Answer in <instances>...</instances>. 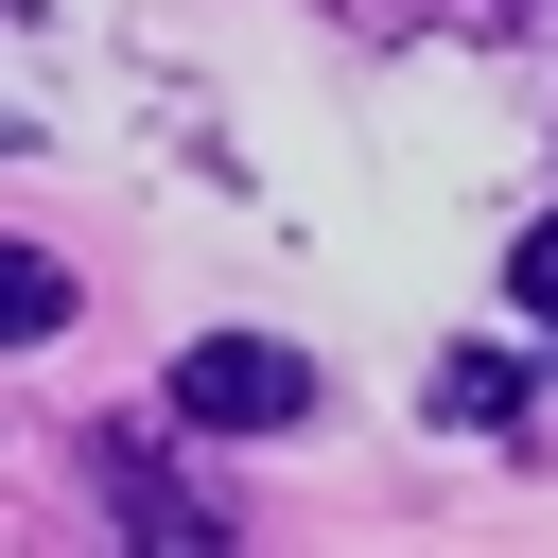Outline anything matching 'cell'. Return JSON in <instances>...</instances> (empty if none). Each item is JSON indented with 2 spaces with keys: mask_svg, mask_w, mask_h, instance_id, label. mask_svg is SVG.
Segmentation results:
<instances>
[{
  "mask_svg": "<svg viewBox=\"0 0 558 558\" xmlns=\"http://www.w3.org/2000/svg\"><path fill=\"white\" fill-rule=\"evenodd\" d=\"M157 401H174L192 436H279V418L314 401V366H296L279 331H192V349L157 366Z\"/></svg>",
  "mask_w": 558,
  "mask_h": 558,
  "instance_id": "1",
  "label": "cell"
},
{
  "mask_svg": "<svg viewBox=\"0 0 558 558\" xmlns=\"http://www.w3.org/2000/svg\"><path fill=\"white\" fill-rule=\"evenodd\" d=\"M436 418H453V436H506V418H523V366H506V349L436 366Z\"/></svg>",
  "mask_w": 558,
  "mask_h": 558,
  "instance_id": "2",
  "label": "cell"
},
{
  "mask_svg": "<svg viewBox=\"0 0 558 558\" xmlns=\"http://www.w3.org/2000/svg\"><path fill=\"white\" fill-rule=\"evenodd\" d=\"M52 314H70V279H52V262H17V279H0V331H17V349H52Z\"/></svg>",
  "mask_w": 558,
  "mask_h": 558,
  "instance_id": "3",
  "label": "cell"
},
{
  "mask_svg": "<svg viewBox=\"0 0 558 558\" xmlns=\"http://www.w3.org/2000/svg\"><path fill=\"white\" fill-rule=\"evenodd\" d=\"M506 296H523V314H558V227H523V244H506Z\"/></svg>",
  "mask_w": 558,
  "mask_h": 558,
  "instance_id": "4",
  "label": "cell"
}]
</instances>
